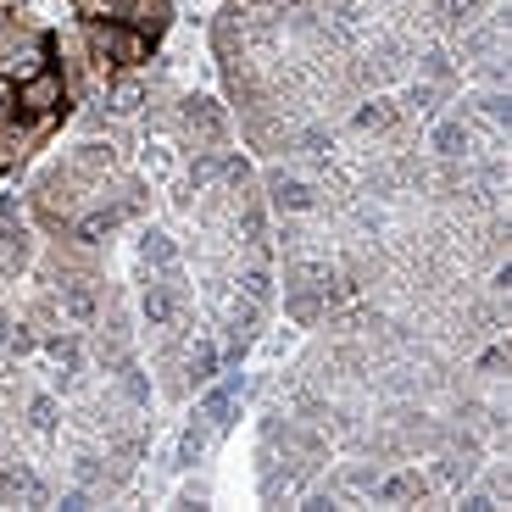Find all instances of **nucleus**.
Returning <instances> with one entry per match:
<instances>
[{
  "instance_id": "10",
  "label": "nucleus",
  "mask_w": 512,
  "mask_h": 512,
  "mask_svg": "<svg viewBox=\"0 0 512 512\" xmlns=\"http://www.w3.org/2000/svg\"><path fill=\"white\" fill-rule=\"evenodd\" d=\"M140 256H145V268H173V240L167 234H145Z\"/></svg>"
},
{
  "instance_id": "14",
  "label": "nucleus",
  "mask_w": 512,
  "mask_h": 512,
  "mask_svg": "<svg viewBox=\"0 0 512 512\" xmlns=\"http://www.w3.org/2000/svg\"><path fill=\"white\" fill-rule=\"evenodd\" d=\"M479 106H485V117H490V123H507V101H501V95H485Z\"/></svg>"
},
{
  "instance_id": "2",
  "label": "nucleus",
  "mask_w": 512,
  "mask_h": 512,
  "mask_svg": "<svg viewBox=\"0 0 512 512\" xmlns=\"http://www.w3.org/2000/svg\"><path fill=\"white\" fill-rule=\"evenodd\" d=\"M17 106H23L28 117H51L56 106H62V78L45 73V67H39V73H28L23 84H17Z\"/></svg>"
},
{
  "instance_id": "5",
  "label": "nucleus",
  "mask_w": 512,
  "mask_h": 512,
  "mask_svg": "<svg viewBox=\"0 0 512 512\" xmlns=\"http://www.w3.org/2000/svg\"><path fill=\"white\" fill-rule=\"evenodd\" d=\"M173 312H179V290L173 284H145V318H151V329H167Z\"/></svg>"
},
{
  "instance_id": "12",
  "label": "nucleus",
  "mask_w": 512,
  "mask_h": 512,
  "mask_svg": "<svg viewBox=\"0 0 512 512\" xmlns=\"http://www.w3.org/2000/svg\"><path fill=\"white\" fill-rule=\"evenodd\" d=\"M396 123V112H390V101H373L368 112H357V128H390Z\"/></svg>"
},
{
  "instance_id": "1",
  "label": "nucleus",
  "mask_w": 512,
  "mask_h": 512,
  "mask_svg": "<svg viewBox=\"0 0 512 512\" xmlns=\"http://www.w3.org/2000/svg\"><path fill=\"white\" fill-rule=\"evenodd\" d=\"M90 45L101 56H112L117 67L145 62V51H151V39H145L140 28H112V23H90Z\"/></svg>"
},
{
  "instance_id": "13",
  "label": "nucleus",
  "mask_w": 512,
  "mask_h": 512,
  "mask_svg": "<svg viewBox=\"0 0 512 512\" xmlns=\"http://www.w3.org/2000/svg\"><path fill=\"white\" fill-rule=\"evenodd\" d=\"M112 101H117V112H134V106H140V84H117Z\"/></svg>"
},
{
  "instance_id": "6",
  "label": "nucleus",
  "mask_w": 512,
  "mask_h": 512,
  "mask_svg": "<svg viewBox=\"0 0 512 512\" xmlns=\"http://www.w3.org/2000/svg\"><path fill=\"white\" fill-rule=\"evenodd\" d=\"M462 151H468V123H462V117H446V123L435 128V156L457 162Z\"/></svg>"
},
{
  "instance_id": "4",
  "label": "nucleus",
  "mask_w": 512,
  "mask_h": 512,
  "mask_svg": "<svg viewBox=\"0 0 512 512\" xmlns=\"http://www.w3.org/2000/svg\"><path fill=\"white\" fill-rule=\"evenodd\" d=\"M240 407V379H223L212 396L201 401V418L212 423V429H229V412Z\"/></svg>"
},
{
  "instance_id": "3",
  "label": "nucleus",
  "mask_w": 512,
  "mask_h": 512,
  "mask_svg": "<svg viewBox=\"0 0 512 512\" xmlns=\"http://www.w3.org/2000/svg\"><path fill=\"white\" fill-rule=\"evenodd\" d=\"M273 206L279 212H312L318 206V184H307V179H273Z\"/></svg>"
},
{
  "instance_id": "9",
  "label": "nucleus",
  "mask_w": 512,
  "mask_h": 512,
  "mask_svg": "<svg viewBox=\"0 0 512 512\" xmlns=\"http://www.w3.org/2000/svg\"><path fill=\"white\" fill-rule=\"evenodd\" d=\"M206 429H212L206 418H195L190 429H184V440H179V468H195V457H201V446H206Z\"/></svg>"
},
{
  "instance_id": "7",
  "label": "nucleus",
  "mask_w": 512,
  "mask_h": 512,
  "mask_svg": "<svg viewBox=\"0 0 512 512\" xmlns=\"http://www.w3.org/2000/svg\"><path fill=\"white\" fill-rule=\"evenodd\" d=\"M184 128H190V134H206V140H218L223 117L212 112V101H190V106H184Z\"/></svg>"
},
{
  "instance_id": "8",
  "label": "nucleus",
  "mask_w": 512,
  "mask_h": 512,
  "mask_svg": "<svg viewBox=\"0 0 512 512\" xmlns=\"http://www.w3.org/2000/svg\"><path fill=\"white\" fill-rule=\"evenodd\" d=\"M423 496V479L418 474H390L379 485V501H418Z\"/></svg>"
},
{
  "instance_id": "11",
  "label": "nucleus",
  "mask_w": 512,
  "mask_h": 512,
  "mask_svg": "<svg viewBox=\"0 0 512 512\" xmlns=\"http://www.w3.org/2000/svg\"><path fill=\"white\" fill-rule=\"evenodd\" d=\"M28 423H34L39 435H51V429H56V401L51 396H34V401H28Z\"/></svg>"
}]
</instances>
